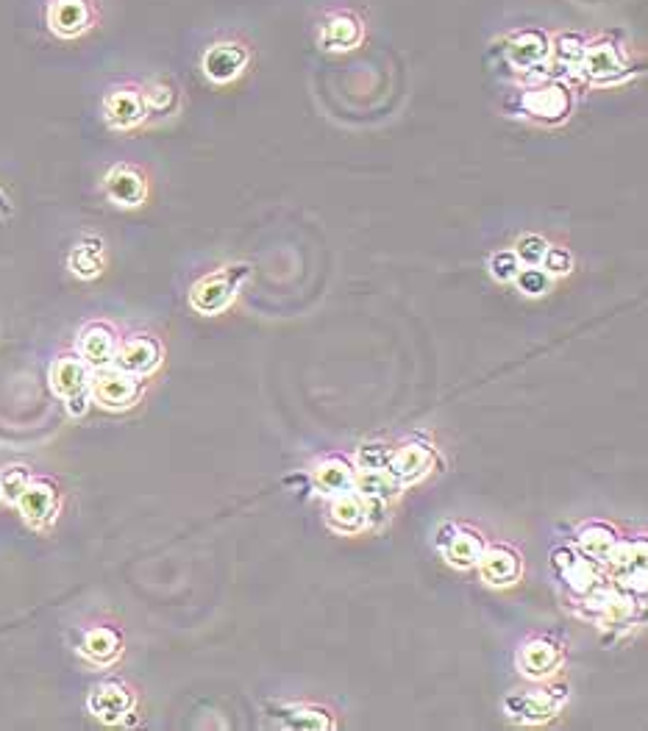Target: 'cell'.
I'll list each match as a JSON object with an SVG mask.
<instances>
[{
	"instance_id": "cell-1",
	"label": "cell",
	"mask_w": 648,
	"mask_h": 731,
	"mask_svg": "<svg viewBox=\"0 0 648 731\" xmlns=\"http://www.w3.org/2000/svg\"><path fill=\"white\" fill-rule=\"evenodd\" d=\"M245 276H248L245 265L226 267V270H217L212 276H204L192 287L190 306L201 315H217V312L229 309Z\"/></svg>"
},
{
	"instance_id": "cell-2",
	"label": "cell",
	"mask_w": 648,
	"mask_h": 731,
	"mask_svg": "<svg viewBox=\"0 0 648 731\" xmlns=\"http://www.w3.org/2000/svg\"><path fill=\"white\" fill-rule=\"evenodd\" d=\"M140 395V376H131L126 370H117V367H103L89 381V398L103 409H112V412L131 409L140 401Z\"/></svg>"
},
{
	"instance_id": "cell-3",
	"label": "cell",
	"mask_w": 648,
	"mask_h": 731,
	"mask_svg": "<svg viewBox=\"0 0 648 731\" xmlns=\"http://www.w3.org/2000/svg\"><path fill=\"white\" fill-rule=\"evenodd\" d=\"M45 20L59 39H78L98 26V3L95 0H48Z\"/></svg>"
},
{
	"instance_id": "cell-4",
	"label": "cell",
	"mask_w": 648,
	"mask_h": 731,
	"mask_svg": "<svg viewBox=\"0 0 648 731\" xmlns=\"http://www.w3.org/2000/svg\"><path fill=\"white\" fill-rule=\"evenodd\" d=\"M103 117L109 128L115 131H131V128L142 126L148 120V109H145V98H142L140 84H115L103 95Z\"/></svg>"
},
{
	"instance_id": "cell-5",
	"label": "cell",
	"mask_w": 648,
	"mask_h": 731,
	"mask_svg": "<svg viewBox=\"0 0 648 731\" xmlns=\"http://www.w3.org/2000/svg\"><path fill=\"white\" fill-rule=\"evenodd\" d=\"M162 342L151 337V334H131L128 340L117 345L115 362L112 367L117 370H126L131 376H151L156 367L162 365Z\"/></svg>"
},
{
	"instance_id": "cell-6",
	"label": "cell",
	"mask_w": 648,
	"mask_h": 731,
	"mask_svg": "<svg viewBox=\"0 0 648 731\" xmlns=\"http://www.w3.org/2000/svg\"><path fill=\"white\" fill-rule=\"evenodd\" d=\"M134 701L137 698H134L128 684L117 679H106L92 687L87 706L89 712L98 720H103V723H120L126 715L134 712Z\"/></svg>"
},
{
	"instance_id": "cell-7",
	"label": "cell",
	"mask_w": 648,
	"mask_h": 731,
	"mask_svg": "<svg viewBox=\"0 0 648 731\" xmlns=\"http://www.w3.org/2000/svg\"><path fill=\"white\" fill-rule=\"evenodd\" d=\"M14 506L20 509V515H23L28 526L45 529L59 515V490L48 479H31L26 492L20 495V501Z\"/></svg>"
},
{
	"instance_id": "cell-8",
	"label": "cell",
	"mask_w": 648,
	"mask_h": 731,
	"mask_svg": "<svg viewBox=\"0 0 648 731\" xmlns=\"http://www.w3.org/2000/svg\"><path fill=\"white\" fill-rule=\"evenodd\" d=\"M103 190L112 203L123 209H134L148 198V178L134 164H115L103 178Z\"/></svg>"
},
{
	"instance_id": "cell-9",
	"label": "cell",
	"mask_w": 648,
	"mask_h": 731,
	"mask_svg": "<svg viewBox=\"0 0 648 731\" xmlns=\"http://www.w3.org/2000/svg\"><path fill=\"white\" fill-rule=\"evenodd\" d=\"M568 698V687H554V690H540V693H515L504 701L509 718L523 720V723H543L554 718L560 704Z\"/></svg>"
},
{
	"instance_id": "cell-10",
	"label": "cell",
	"mask_w": 648,
	"mask_h": 731,
	"mask_svg": "<svg viewBox=\"0 0 648 731\" xmlns=\"http://www.w3.org/2000/svg\"><path fill=\"white\" fill-rule=\"evenodd\" d=\"M117 331L109 323H89V326L81 328L78 334V356L87 362L89 370H103V367H112L117 353Z\"/></svg>"
},
{
	"instance_id": "cell-11",
	"label": "cell",
	"mask_w": 648,
	"mask_h": 731,
	"mask_svg": "<svg viewBox=\"0 0 648 731\" xmlns=\"http://www.w3.org/2000/svg\"><path fill=\"white\" fill-rule=\"evenodd\" d=\"M204 73L215 84H229L248 67V48L242 42H215L204 53Z\"/></svg>"
},
{
	"instance_id": "cell-12",
	"label": "cell",
	"mask_w": 648,
	"mask_h": 731,
	"mask_svg": "<svg viewBox=\"0 0 648 731\" xmlns=\"http://www.w3.org/2000/svg\"><path fill=\"white\" fill-rule=\"evenodd\" d=\"M89 381H92V373L81 356H59L51 365V390L62 401L89 395Z\"/></svg>"
},
{
	"instance_id": "cell-13",
	"label": "cell",
	"mask_w": 648,
	"mask_h": 731,
	"mask_svg": "<svg viewBox=\"0 0 648 731\" xmlns=\"http://www.w3.org/2000/svg\"><path fill=\"white\" fill-rule=\"evenodd\" d=\"M571 109V95L568 89L560 84H546V87L529 89L523 95V112L532 114L534 120H546V123H557Z\"/></svg>"
},
{
	"instance_id": "cell-14",
	"label": "cell",
	"mask_w": 648,
	"mask_h": 731,
	"mask_svg": "<svg viewBox=\"0 0 648 731\" xmlns=\"http://www.w3.org/2000/svg\"><path fill=\"white\" fill-rule=\"evenodd\" d=\"M362 37H365V28L359 23V17L351 12L331 14L320 31V42L326 51H351L362 42Z\"/></svg>"
},
{
	"instance_id": "cell-15",
	"label": "cell",
	"mask_w": 648,
	"mask_h": 731,
	"mask_svg": "<svg viewBox=\"0 0 648 731\" xmlns=\"http://www.w3.org/2000/svg\"><path fill=\"white\" fill-rule=\"evenodd\" d=\"M479 565V573L487 584L493 587H507L512 581L521 576V559L515 551H509L504 545L498 548H484L482 559L476 562Z\"/></svg>"
},
{
	"instance_id": "cell-16",
	"label": "cell",
	"mask_w": 648,
	"mask_h": 731,
	"mask_svg": "<svg viewBox=\"0 0 648 731\" xmlns=\"http://www.w3.org/2000/svg\"><path fill=\"white\" fill-rule=\"evenodd\" d=\"M585 73L598 84H607V81H615L621 78L626 70H623V56L621 51L612 45L610 39H601L596 45H590L585 51Z\"/></svg>"
},
{
	"instance_id": "cell-17",
	"label": "cell",
	"mask_w": 648,
	"mask_h": 731,
	"mask_svg": "<svg viewBox=\"0 0 648 731\" xmlns=\"http://www.w3.org/2000/svg\"><path fill=\"white\" fill-rule=\"evenodd\" d=\"M368 523V509H365V498L356 492H343V495H331L329 506V526L343 534H354V531L365 529Z\"/></svg>"
},
{
	"instance_id": "cell-18",
	"label": "cell",
	"mask_w": 648,
	"mask_h": 731,
	"mask_svg": "<svg viewBox=\"0 0 648 731\" xmlns=\"http://www.w3.org/2000/svg\"><path fill=\"white\" fill-rule=\"evenodd\" d=\"M432 462L434 454L426 448V445H404V448L393 451L390 465H387V473L395 476L401 484H407V481L423 479V476L432 470Z\"/></svg>"
},
{
	"instance_id": "cell-19",
	"label": "cell",
	"mask_w": 648,
	"mask_h": 731,
	"mask_svg": "<svg viewBox=\"0 0 648 731\" xmlns=\"http://www.w3.org/2000/svg\"><path fill=\"white\" fill-rule=\"evenodd\" d=\"M106 265V248H103L101 237H84L73 245V251L67 256V267L70 273L81 281H92L103 273Z\"/></svg>"
},
{
	"instance_id": "cell-20",
	"label": "cell",
	"mask_w": 648,
	"mask_h": 731,
	"mask_svg": "<svg viewBox=\"0 0 648 731\" xmlns=\"http://www.w3.org/2000/svg\"><path fill=\"white\" fill-rule=\"evenodd\" d=\"M509 62L515 67H537L548 56V37L543 31H534V28H523L518 34H512L509 39Z\"/></svg>"
},
{
	"instance_id": "cell-21",
	"label": "cell",
	"mask_w": 648,
	"mask_h": 731,
	"mask_svg": "<svg viewBox=\"0 0 648 731\" xmlns=\"http://www.w3.org/2000/svg\"><path fill=\"white\" fill-rule=\"evenodd\" d=\"M120 651H123V637L112 626H95L81 640V654L95 665H112Z\"/></svg>"
},
{
	"instance_id": "cell-22",
	"label": "cell",
	"mask_w": 648,
	"mask_h": 731,
	"mask_svg": "<svg viewBox=\"0 0 648 731\" xmlns=\"http://www.w3.org/2000/svg\"><path fill=\"white\" fill-rule=\"evenodd\" d=\"M560 662V648L554 643H548V640H532V643L523 645L521 654H518V665L532 679H543L548 673H554V670L560 668Z\"/></svg>"
},
{
	"instance_id": "cell-23",
	"label": "cell",
	"mask_w": 648,
	"mask_h": 731,
	"mask_svg": "<svg viewBox=\"0 0 648 731\" xmlns=\"http://www.w3.org/2000/svg\"><path fill=\"white\" fill-rule=\"evenodd\" d=\"M270 712H276L273 718H279L287 729H331L334 720L329 718L326 709L320 706H309V704H276L270 706Z\"/></svg>"
},
{
	"instance_id": "cell-24",
	"label": "cell",
	"mask_w": 648,
	"mask_h": 731,
	"mask_svg": "<svg viewBox=\"0 0 648 731\" xmlns=\"http://www.w3.org/2000/svg\"><path fill=\"white\" fill-rule=\"evenodd\" d=\"M443 554L448 556V562L457 565V568H476V562H479L484 554V540L479 537V531L459 529L457 526V534H454L451 542L445 545Z\"/></svg>"
},
{
	"instance_id": "cell-25",
	"label": "cell",
	"mask_w": 648,
	"mask_h": 731,
	"mask_svg": "<svg viewBox=\"0 0 648 731\" xmlns=\"http://www.w3.org/2000/svg\"><path fill=\"white\" fill-rule=\"evenodd\" d=\"M354 492L365 501H390L401 492V481L390 476L387 470H362V476L354 479Z\"/></svg>"
},
{
	"instance_id": "cell-26",
	"label": "cell",
	"mask_w": 648,
	"mask_h": 731,
	"mask_svg": "<svg viewBox=\"0 0 648 731\" xmlns=\"http://www.w3.org/2000/svg\"><path fill=\"white\" fill-rule=\"evenodd\" d=\"M356 473L348 467L345 459H323L315 470V481L326 495H343V492H354Z\"/></svg>"
},
{
	"instance_id": "cell-27",
	"label": "cell",
	"mask_w": 648,
	"mask_h": 731,
	"mask_svg": "<svg viewBox=\"0 0 648 731\" xmlns=\"http://www.w3.org/2000/svg\"><path fill=\"white\" fill-rule=\"evenodd\" d=\"M142 98H145L148 117H167L176 112L178 87L170 78H153L142 87Z\"/></svg>"
},
{
	"instance_id": "cell-28",
	"label": "cell",
	"mask_w": 648,
	"mask_h": 731,
	"mask_svg": "<svg viewBox=\"0 0 648 731\" xmlns=\"http://www.w3.org/2000/svg\"><path fill=\"white\" fill-rule=\"evenodd\" d=\"M582 551H585L587 559H596V562H604V559H610V554L615 551V534L612 529L607 526H601V523H593V526H587L582 531Z\"/></svg>"
},
{
	"instance_id": "cell-29",
	"label": "cell",
	"mask_w": 648,
	"mask_h": 731,
	"mask_svg": "<svg viewBox=\"0 0 648 731\" xmlns=\"http://www.w3.org/2000/svg\"><path fill=\"white\" fill-rule=\"evenodd\" d=\"M31 470L26 465H9L0 470V498L6 504H17L20 495L26 492V487L31 484Z\"/></svg>"
},
{
	"instance_id": "cell-30",
	"label": "cell",
	"mask_w": 648,
	"mask_h": 731,
	"mask_svg": "<svg viewBox=\"0 0 648 731\" xmlns=\"http://www.w3.org/2000/svg\"><path fill=\"white\" fill-rule=\"evenodd\" d=\"M548 242L540 234H523L518 245H515V256L518 262L526 267H540L543 265V256H546Z\"/></svg>"
},
{
	"instance_id": "cell-31",
	"label": "cell",
	"mask_w": 648,
	"mask_h": 731,
	"mask_svg": "<svg viewBox=\"0 0 648 731\" xmlns=\"http://www.w3.org/2000/svg\"><path fill=\"white\" fill-rule=\"evenodd\" d=\"M390 456H393V448H387L382 442H368L359 448V467L362 470H387Z\"/></svg>"
},
{
	"instance_id": "cell-32",
	"label": "cell",
	"mask_w": 648,
	"mask_h": 731,
	"mask_svg": "<svg viewBox=\"0 0 648 731\" xmlns=\"http://www.w3.org/2000/svg\"><path fill=\"white\" fill-rule=\"evenodd\" d=\"M490 276L496 278V281H515L518 276V270H521V262H518V256L512 251H498L490 256Z\"/></svg>"
},
{
	"instance_id": "cell-33",
	"label": "cell",
	"mask_w": 648,
	"mask_h": 731,
	"mask_svg": "<svg viewBox=\"0 0 648 731\" xmlns=\"http://www.w3.org/2000/svg\"><path fill=\"white\" fill-rule=\"evenodd\" d=\"M515 281H518V287H521V292H526V295H543V292H548V287H551V276H548L546 270H540V267L518 270Z\"/></svg>"
},
{
	"instance_id": "cell-34",
	"label": "cell",
	"mask_w": 648,
	"mask_h": 731,
	"mask_svg": "<svg viewBox=\"0 0 648 731\" xmlns=\"http://www.w3.org/2000/svg\"><path fill=\"white\" fill-rule=\"evenodd\" d=\"M585 51H587V42L579 34H562L557 39V56H560V62L565 64H582L585 59Z\"/></svg>"
},
{
	"instance_id": "cell-35",
	"label": "cell",
	"mask_w": 648,
	"mask_h": 731,
	"mask_svg": "<svg viewBox=\"0 0 648 731\" xmlns=\"http://www.w3.org/2000/svg\"><path fill=\"white\" fill-rule=\"evenodd\" d=\"M543 267H546L548 276H568L573 270V256L560 245H548L546 256H543Z\"/></svg>"
},
{
	"instance_id": "cell-36",
	"label": "cell",
	"mask_w": 648,
	"mask_h": 731,
	"mask_svg": "<svg viewBox=\"0 0 648 731\" xmlns=\"http://www.w3.org/2000/svg\"><path fill=\"white\" fill-rule=\"evenodd\" d=\"M67 406V412L73 417H84L89 409V395H78V398H70V401H64Z\"/></svg>"
},
{
	"instance_id": "cell-37",
	"label": "cell",
	"mask_w": 648,
	"mask_h": 731,
	"mask_svg": "<svg viewBox=\"0 0 648 731\" xmlns=\"http://www.w3.org/2000/svg\"><path fill=\"white\" fill-rule=\"evenodd\" d=\"M9 212H12V206H9V198H6V195L0 192V215H9Z\"/></svg>"
}]
</instances>
